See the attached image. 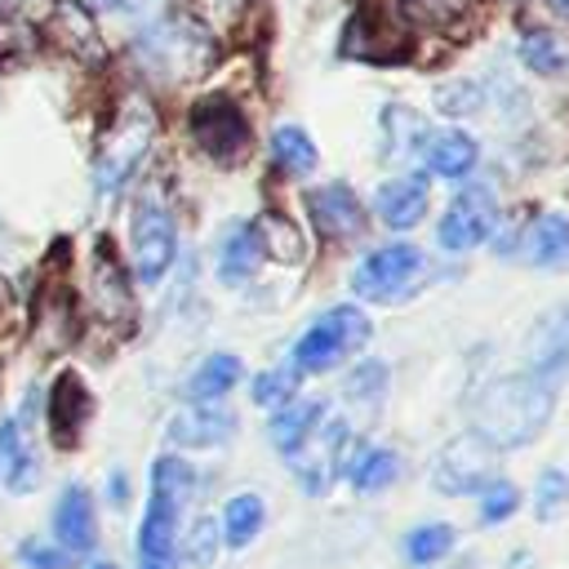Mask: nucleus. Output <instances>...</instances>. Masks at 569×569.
I'll use <instances>...</instances> for the list:
<instances>
[{
	"label": "nucleus",
	"instance_id": "nucleus-1",
	"mask_svg": "<svg viewBox=\"0 0 569 569\" xmlns=\"http://www.w3.org/2000/svg\"><path fill=\"white\" fill-rule=\"evenodd\" d=\"M556 409V382L538 373H511L489 382L471 405L476 440L489 449H520L529 445Z\"/></svg>",
	"mask_w": 569,
	"mask_h": 569
},
{
	"label": "nucleus",
	"instance_id": "nucleus-2",
	"mask_svg": "<svg viewBox=\"0 0 569 569\" xmlns=\"http://www.w3.org/2000/svg\"><path fill=\"white\" fill-rule=\"evenodd\" d=\"M191 493V467L182 458H156L151 467V502L138 529V560L142 569H173V529L178 507Z\"/></svg>",
	"mask_w": 569,
	"mask_h": 569
},
{
	"label": "nucleus",
	"instance_id": "nucleus-3",
	"mask_svg": "<svg viewBox=\"0 0 569 569\" xmlns=\"http://www.w3.org/2000/svg\"><path fill=\"white\" fill-rule=\"evenodd\" d=\"M151 138H156V111L142 98L120 102V111H116V120L102 133L98 156H93V182H98L102 196H116L133 178V169L147 156Z\"/></svg>",
	"mask_w": 569,
	"mask_h": 569
},
{
	"label": "nucleus",
	"instance_id": "nucleus-4",
	"mask_svg": "<svg viewBox=\"0 0 569 569\" xmlns=\"http://www.w3.org/2000/svg\"><path fill=\"white\" fill-rule=\"evenodd\" d=\"M369 342V320L356 307H329L298 342H293V369L298 373H325L342 356Z\"/></svg>",
	"mask_w": 569,
	"mask_h": 569
},
{
	"label": "nucleus",
	"instance_id": "nucleus-5",
	"mask_svg": "<svg viewBox=\"0 0 569 569\" xmlns=\"http://www.w3.org/2000/svg\"><path fill=\"white\" fill-rule=\"evenodd\" d=\"M418 276H422V253L413 244H382L356 267L351 289L369 302H396L413 289Z\"/></svg>",
	"mask_w": 569,
	"mask_h": 569
},
{
	"label": "nucleus",
	"instance_id": "nucleus-6",
	"mask_svg": "<svg viewBox=\"0 0 569 569\" xmlns=\"http://www.w3.org/2000/svg\"><path fill=\"white\" fill-rule=\"evenodd\" d=\"M173 249H178V231H173V218H169L164 200L142 196L133 204V271H138V280L156 284L169 271Z\"/></svg>",
	"mask_w": 569,
	"mask_h": 569
},
{
	"label": "nucleus",
	"instance_id": "nucleus-7",
	"mask_svg": "<svg viewBox=\"0 0 569 569\" xmlns=\"http://www.w3.org/2000/svg\"><path fill=\"white\" fill-rule=\"evenodd\" d=\"M191 133L200 151L213 156L218 164H231L249 151V120L231 98H200L191 107Z\"/></svg>",
	"mask_w": 569,
	"mask_h": 569
},
{
	"label": "nucleus",
	"instance_id": "nucleus-8",
	"mask_svg": "<svg viewBox=\"0 0 569 569\" xmlns=\"http://www.w3.org/2000/svg\"><path fill=\"white\" fill-rule=\"evenodd\" d=\"M431 480L440 493H476V489H489L493 485V449L480 445L476 436L467 440H453L440 449L436 467H431Z\"/></svg>",
	"mask_w": 569,
	"mask_h": 569
},
{
	"label": "nucleus",
	"instance_id": "nucleus-9",
	"mask_svg": "<svg viewBox=\"0 0 569 569\" xmlns=\"http://www.w3.org/2000/svg\"><path fill=\"white\" fill-rule=\"evenodd\" d=\"M493 222H498L493 196H489L485 187H467V191L449 204V213L440 218V244H445V249H453V253L476 249V244L493 231Z\"/></svg>",
	"mask_w": 569,
	"mask_h": 569
},
{
	"label": "nucleus",
	"instance_id": "nucleus-10",
	"mask_svg": "<svg viewBox=\"0 0 569 569\" xmlns=\"http://www.w3.org/2000/svg\"><path fill=\"white\" fill-rule=\"evenodd\" d=\"M307 209H311V222L325 240H356L365 236V209L356 200L351 187L342 182H325V187H311L307 191Z\"/></svg>",
	"mask_w": 569,
	"mask_h": 569
},
{
	"label": "nucleus",
	"instance_id": "nucleus-11",
	"mask_svg": "<svg viewBox=\"0 0 569 569\" xmlns=\"http://www.w3.org/2000/svg\"><path fill=\"white\" fill-rule=\"evenodd\" d=\"M560 369H569V302H556L529 329V373L551 382Z\"/></svg>",
	"mask_w": 569,
	"mask_h": 569
},
{
	"label": "nucleus",
	"instance_id": "nucleus-12",
	"mask_svg": "<svg viewBox=\"0 0 569 569\" xmlns=\"http://www.w3.org/2000/svg\"><path fill=\"white\" fill-rule=\"evenodd\" d=\"M342 449H347V427H342V422H329L325 436L311 431V436L289 453V462H293V471H298V480H302L307 493H320V489L329 485V476H333Z\"/></svg>",
	"mask_w": 569,
	"mask_h": 569
},
{
	"label": "nucleus",
	"instance_id": "nucleus-13",
	"mask_svg": "<svg viewBox=\"0 0 569 569\" xmlns=\"http://www.w3.org/2000/svg\"><path fill=\"white\" fill-rule=\"evenodd\" d=\"M49 31H53V40H58L62 49H71L80 62H93V67H98V62L107 58L102 36H98V27H93V18H89V9H84L80 0H53Z\"/></svg>",
	"mask_w": 569,
	"mask_h": 569
},
{
	"label": "nucleus",
	"instance_id": "nucleus-14",
	"mask_svg": "<svg viewBox=\"0 0 569 569\" xmlns=\"http://www.w3.org/2000/svg\"><path fill=\"white\" fill-rule=\"evenodd\" d=\"M427 178H418V173H405V178H391V182H382L378 187V196H373V213L391 227V231H409L422 213H427Z\"/></svg>",
	"mask_w": 569,
	"mask_h": 569
},
{
	"label": "nucleus",
	"instance_id": "nucleus-15",
	"mask_svg": "<svg viewBox=\"0 0 569 569\" xmlns=\"http://www.w3.org/2000/svg\"><path fill=\"white\" fill-rule=\"evenodd\" d=\"M476 160H480V147L462 129H436L422 138V164L440 178H467L476 169Z\"/></svg>",
	"mask_w": 569,
	"mask_h": 569
},
{
	"label": "nucleus",
	"instance_id": "nucleus-16",
	"mask_svg": "<svg viewBox=\"0 0 569 569\" xmlns=\"http://www.w3.org/2000/svg\"><path fill=\"white\" fill-rule=\"evenodd\" d=\"M520 258L533 267H560L569 262V218L565 213H538L520 231Z\"/></svg>",
	"mask_w": 569,
	"mask_h": 569
},
{
	"label": "nucleus",
	"instance_id": "nucleus-17",
	"mask_svg": "<svg viewBox=\"0 0 569 569\" xmlns=\"http://www.w3.org/2000/svg\"><path fill=\"white\" fill-rule=\"evenodd\" d=\"M84 418H89V391L80 387L76 373H62V378L53 382V396H49V427H53V440H58L62 449H71L76 436H80V427H84Z\"/></svg>",
	"mask_w": 569,
	"mask_h": 569
},
{
	"label": "nucleus",
	"instance_id": "nucleus-18",
	"mask_svg": "<svg viewBox=\"0 0 569 569\" xmlns=\"http://www.w3.org/2000/svg\"><path fill=\"white\" fill-rule=\"evenodd\" d=\"M0 480L22 493L36 489V480H40V467H36V453L27 440V418H9L0 427Z\"/></svg>",
	"mask_w": 569,
	"mask_h": 569
},
{
	"label": "nucleus",
	"instance_id": "nucleus-19",
	"mask_svg": "<svg viewBox=\"0 0 569 569\" xmlns=\"http://www.w3.org/2000/svg\"><path fill=\"white\" fill-rule=\"evenodd\" d=\"M53 533H58V542H62L67 551H89V547H93V538H98L93 502H89V493H84L80 485L62 489L58 511H53Z\"/></svg>",
	"mask_w": 569,
	"mask_h": 569
},
{
	"label": "nucleus",
	"instance_id": "nucleus-20",
	"mask_svg": "<svg viewBox=\"0 0 569 569\" xmlns=\"http://www.w3.org/2000/svg\"><path fill=\"white\" fill-rule=\"evenodd\" d=\"M236 418L222 409H178L169 422V440L173 445H222L231 436Z\"/></svg>",
	"mask_w": 569,
	"mask_h": 569
},
{
	"label": "nucleus",
	"instance_id": "nucleus-21",
	"mask_svg": "<svg viewBox=\"0 0 569 569\" xmlns=\"http://www.w3.org/2000/svg\"><path fill=\"white\" fill-rule=\"evenodd\" d=\"M320 413H325V405L320 400H302V405H284L276 418H271V440H276V449L280 453H293L316 427H320Z\"/></svg>",
	"mask_w": 569,
	"mask_h": 569
},
{
	"label": "nucleus",
	"instance_id": "nucleus-22",
	"mask_svg": "<svg viewBox=\"0 0 569 569\" xmlns=\"http://www.w3.org/2000/svg\"><path fill=\"white\" fill-rule=\"evenodd\" d=\"M258 262H262V244H258L253 227H236V231L227 236L222 253H218V276H222L227 284H236V280H249V276L258 271Z\"/></svg>",
	"mask_w": 569,
	"mask_h": 569
},
{
	"label": "nucleus",
	"instance_id": "nucleus-23",
	"mask_svg": "<svg viewBox=\"0 0 569 569\" xmlns=\"http://www.w3.org/2000/svg\"><path fill=\"white\" fill-rule=\"evenodd\" d=\"M236 378H240V360L236 356H209L196 373H191V382H187V396L191 400H218V396H227L231 387H236Z\"/></svg>",
	"mask_w": 569,
	"mask_h": 569
},
{
	"label": "nucleus",
	"instance_id": "nucleus-24",
	"mask_svg": "<svg viewBox=\"0 0 569 569\" xmlns=\"http://www.w3.org/2000/svg\"><path fill=\"white\" fill-rule=\"evenodd\" d=\"M271 156H276V164L284 173H311L316 169V142L298 124H280L271 133Z\"/></svg>",
	"mask_w": 569,
	"mask_h": 569
},
{
	"label": "nucleus",
	"instance_id": "nucleus-25",
	"mask_svg": "<svg viewBox=\"0 0 569 569\" xmlns=\"http://www.w3.org/2000/svg\"><path fill=\"white\" fill-rule=\"evenodd\" d=\"M249 227H253L262 253H271V258H280V262H298V258H302V236H298L293 222H284L280 213H262V218L249 222Z\"/></svg>",
	"mask_w": 569,
	"mask_h": 569
},
{
	"label": "nucleus",
	"instance_id": "nucleus-26",
	"mask_svg": "<svg viewBox=\"0 0 569 569\" xmlns=\"http://www.w3.org/2000/svg\"><path fill=\"white\" fill-rule=\"evenodd\" d=\"M222 529H227L231 547H244L262 529V498L258 493H236L227 502V511H222Z\"/></svg>",
	"mask_w": 569,
	"mask_h": 569
},
{
	"label": "nucleus",
	"instance_id": "nucleus-27",
	"mask_svg": "<svg viewBox=\"0 0 569 569\" xmlns=\"http://www.w3.org/2000/svg\"><path fill=\"white\" fill-rule=\"evenodd\" d=\"M396 471H400L396 453H387V449H365V453L351 462V485H356L360 493H378V489H387V485L396 480Z\"/></svg>",
	"mask_w": 569,
	"mask_h": 569
},
{
	"label": "nucleus",
	"instance_id": "nucleus-28",
	"mask_svg": "<svg viewBox=\"0 0 569 569\" xmlns=\"http://www.w3.org/2000/svg\"><path fill=\"white\" fill-rule=\"evenodd\" d=\"M520 58H525V67H533L538 76H556V71L569 62L565 44H560L556 36H547V31H529V36L520 40Z\"/></svg>",
	"mask_w": 569,
	"mask_h": 569
},
{
	"label": "nucleus",
	"instance_id": "nucleus-29",
	"mask_svg": "<svg viewBox=\"0 0 569 569\" xmlns=\"http://www.w3.org/2000/svg\"><path fill=\"white\" fill-rule=\"evenodd\" d=\"M453 547V529L449 525H418L409 538H405V556L413 560V565H427V560H440L445 551Z\"/></svg>",
	"mask_w": 569,
	"mask_h": 569
},
{
	"label": "nucleus",
	"instance_id": "nucleus-30",
	"mask_svg": "<svg viewBox=\"0 0 569 569\" xmlns=\"http://www.w3.org/2000/svg\"><path fill=\"white\" fill-rule=\"evenodd\" d=\"M36 53V31L22 22V18H0V71H9V67H18V62H27Z\"/></svg>",
	"mask_w": 569,
	"mask_h": 569
},
{
	"label": "nucleus",
	"instance_id": "nucleus-31",
	"mask_svg": "<svg viewBox=\"0 0 569 569\" xmlns=\"http://www.w3.org/2000/svg\"><path fill=\"white\" fill-rule=\"evenodd\" d=\"M400 13L418 27H453L467 13V0H400Z\"/></svg>",
	"mask_w": 569,
	"mask_h": 569
},
{
	"label": "nucleus",
	"instance_id": "nucleus-32",
	"mask_svg": "<svg viewBox=\"0 0 569 569\" xmlns=\"http://www.w3.org/2000/svg\"><path fill=\"white\" fill-rule=\"evenodd\" d=\"M298 391V369H267L253 378V400L262 409H284Z\"/></svg>",
	"mask_w": 569,
	"mask_h": 569
},
{
	"label": "nucleus",
	"instance_id": "nucleus-33",
	"mask_svg": "<svg viewBox=\"0 0 569 569\" xmlns=\"http://www.w3.org/2000/svg\"><path fill=\"white\" fill-rule=\"evenodd\" d=\"M516 502H520L516 485H507V480H493V485L485 489V502H480V520H485V525H498V520H507V516L516 511Z\"/></svg>",
	"mask_w": 569,
	"mask_h": 569
},
{
	"label": "nucleus",
	"instance_id": "nucleus-34",
	"mask_svg": "<svg viewBox=\"0 0 569 569\" xmlns=\"http://www.w3.org/2000/svg\"><path fill=\"white\" fill-rule=\"evenodd\" d=\"M569 498V476L565 471H542V480H538V516H556V507Z\"/></svg>",
	"mask_w": 569,
	"mask_h": 569
},
{
	"label": "nucleus",
	"instance_id": "nucleus-35",
	"mask_svg": "<svg viewBox=\"0 0 569 569\" xmlns=\"http://www.w3.org/2000/svg\"><path fill=\"white\" fill-rule=\"evenodd\" d=\"M18 556L31 565V569H67L71 565V556L67 551H53L49 542H40V538H27L22 547H18Z\"/></svg>",
	"mask_w": 569,
	"mask_h": 569
},
{
	"label": "nucleus",
	"instance_id": "nucleus-36",
	"mask_svg": "<svg viewBox=\"0 0 569 569\" xmlns=\"http://www.w3.org/2000/svg\"><path fill=\"white\" fill-rule=\"evenodd\" d=\"M187 551H191L196 565H209L218 556V529H213V520H196V529L187 538Z\"/></svg>",
	"mask_w": 569,
	"mask_h": 569
},
{
	"label": "nucleus",
	"instance_id": "nucleus-37",
	"mask_svg": "<svg viewBox=\"0 0 569 569\" xmlns=\"http://www.w3.org/2000/svg\"><path fill=\"white\" fill-rule=\"evenodd\" d=\"M378 387H382V365H365V369H356V378L347 382L351 396H378Z\"/></svg>",
	"mask_w": 569,
	"mask_h": 569
},
{
	"label": "nucleus",
	"instance_id": "nucleus-38",
	"mask_svg": "<svg viewBox=\"0 0 569 569\" xmlns=\"http://www.w3.org/2000/svg\"><path fill=\"white\" fill-rule=\"evenodd\" d=\"M542 4H547L556 18H569V0H542Z\"/></svg>",
	"mask_w": 569,
	"mask_h": 569
},
{
	"label": "nucleus",
	"instance_id": "nucleus-39",
	"mask_svg": "<svg viewBox=\"0 0 569 569\" xmlns=\"http://www.w3.org/2000/svg\"><path fill=\"white\" fill-rule=\"evenodd\" d=\"M98 569H116V565H98Z\"/></svg>",
	"mask_w": 569,
	"mask_h": 569
}]
</instances>
